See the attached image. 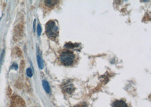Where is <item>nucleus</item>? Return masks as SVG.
I'll return each mask as SVG.
<instances>
[{"label":"nucleus","instance_id":"obj_1","mask_svg":"<svg viewBox=\"0 0 151 107\" xmlns=\"http://www.w3.org/2000/svg\"><path fill=\"white\" fill-rule=\"evenodd\" d=\"M60 59L63 65L69 66L73 63L75 59V55L73 52L66 50L62 51L60 55Z\"/></svg>","mask_w":151,"mask_h":107},{"label":"nucleus","instance_id":"obj_2","mask_svg":"<svg viewBox=\"0 0 151 107\" xmlns=\"http://www.w3.org/2000/svg\"><path fill=\"white\" fill-rule=\"evenodd\" d=\"M46 33L48 37L51 39H55L58 33V27L55 22L53 20H50L46 24Z\"/></svg>","mask_w":151,"mask_h":107},{"label":"nucleus","instance_id":"obj_3","mask_svg":"<svg viewBox=\"0 0 151 107\" xmlns=\"http://www.w3.org/2000/svg\"><path fill=\"white\" fill-rule=\"evenodd\" d=\"M23 34V26L22 24L17 25L14 29V40L18 41L20 40Z\"/></svg>","mask_w":151,"mask_h":107},{"label":"nucleus","instance_id":"obj_4","mask_svg":"<svg viewBox=\"0 0 151 107\" xmlns=\"http://www.w3.org/2000/svg\"><path fill=\"white\" fill-rule=\"evenodd\" d=\"M13 107H25V104L24 101L21 98V97H17L14 99Z\"/></svg>","mask_w":151,"mask_h":107},{"label":"nucleus","instance_id":"obj_5","mask_svg":"<svg viewBox=\"0 0 151 107\" xmlns=\"http://www.w3.org/2000/svg\"><path fill=\"white\" fill-rule=\"evenodd\" d=\"M113 107H128V106L124 101H116L113 103Z\"/></svg>","mask_w":151,"mask_h":107},{"label":"nucleus","instance_id":"obj_6","mask_svg":"<svg viewBox=\"0 0 151 107\" xmlns=\"http://www.w3.org/2000/svg\"><path fill=\"white\" fill-rule=\"evenodd\" d=\"M42 86L44 87V89L47 92V93L49 94L50 91V86H49V85L48 82L46 81H42Z\"/></svg>","mask_w":151,"mask_h":107},{"label":"nucleus","instance_id":"obj_7","mask_svg":"<svg viewBox=\"0 0 151 107\" xmlns=\"http://www.w3.org/2000/svg\"><path fill=\"white\" fill-rule=\"evenodd\" d=\"M37 63H38V65L40 69H42L44 68V62L43 60L41 59V57L39 55L37 56Z\"/></svg>","mask_w":151,"mask_h":107},{"label":"nucleus","instance_id":"obj_8","mask_svg":"<svg viewBox=\"0 0 151 107\" xmlns=\"http://www.w3.org/2000/svg\"><path fill=\"white\" fill-rule=\"evenodd\" d=\"M45 4L49 7H52L57 4V1H45Z\"/></svg>","mask_w":151,"mask_h":107},{"label":"nucleus","instance_id":"obj_9","mask_svg":"<svg viewBox=\"0 0 151 107\" xmlns=\"http://www.w3.org/2000/svg\"><path fill=\"white\" fill-rule=\"evenodd\" d=\"M78 45L76 44H74L73 43H68L65 45V47H68V48H70V49H73L75 47H76Z\"/></svg>","mask_w":151,"mask_h":107},{"label":"nucleus","instance_id":"obj_10","mask_svg":"<svg viewBox=\"0 0 151 107\" xmlns=\"http://www.w3.org/2000/svg\"><path fill=\"white\" fill-rule=\"evenodd\" d=\"M4 54H5V50H3L2 51V53L1 54V56H0V68H1V65L2 64V63H3V59H4Z\"/></svg>","mask_w":151,"mask_h":107},{"label":"nucleus","instance_id":"obj_11","mask_svg":"<svg viewBox=\"0 0 151 107\" xmlns=\"http://www.w3.org/2000/svg\"><path fill=\"white\" fill-rule=\"evenodd\" d=\"M74 107H88V105L86 103H81L77 105H76Z\"/></svg>","mask_w":151,"mask_h":107},{"label":"nucleus","instance_id":"obj_12","mask_svg":"<svg viewBox=\"0 0 151 107\" xmlns=\"http://www.w3.org/2000/svg\"><path fill=\"white\" fill-rule=\"evenodd\" d=\"M26 72H27V75L28 77H32L33 74H32V70L31 68H28Z\"/></svg>","mask_w":151,"mask_h":107},{"label":"nucleus","instance_id":"obj_13","mask_svg":"<svg viewBox=\"0 0 151 107\" xmlns=\"http://www.w3.org/2000/svg\"><path fill=\"white\" fill-rule=\"evenodd\" d=\"M41 32H42V29H41V27L40 24L37 25V34L39 36H40L41 35Z\"/></svg>","mask_w":151,"mask_h":107},{"label":"nucleus","instance_id":"obj_14","mask_svg":"<svg viewBox=\"0 0 151 107\" xmlns=\"http://www.w3.org/2000/svg\"><path fill=\"white\" fill-rule=\"evenodd\" d=\"M12 68H13V69H14L15 70H17V69H18V65H17V64L14 63V64H13V67H12Z\"/></svg>","mask_w":151,"mask_h":107}]
</instances>
